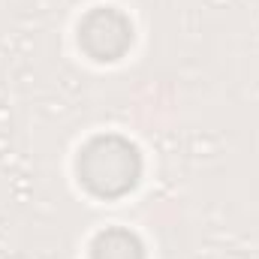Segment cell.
<instances>
[{"label":"cell","instance_id":"cell-3","mask_svg":"<svg viewBox=\"0 0 259 259\" xmlns=\"http://www.w3.org/2000/svg\"><path fill=\"white\" fill-rule=\"evenodd\" d=\"M139 244L127 232H109L97 241V259H139Z\"/></svg>","mask_w":259,"mask_h":259},{"label":"cell","instance_id":"cell-1","mask_svg":"<svg viewBox=\"0 0 259 259\" xmlns=\"http://www.w3.org/2000/svg\"><path fill=\"white\" fill-rule=\"evenodd\" d=\"M78 169H81V178L91 190L103 196H115L133 187L136 172H139V160H136V151L127 142L97 139L94 145L84 148Z\"/></svg>","mask_w":259,"mask_h":259},{"label":"cell","instance_id":"cell-2","mask_svg":"<svg viewBox=\"0 0 259 259\" xmlns=\"http://www.w3.org/2000/svg\"><path fill=\"white\" fill-rule=\"evenodd\" d=\"M81 39H84V46H88L97 58H100L103 39H106V61H109V58L121 55L124 46L130 42V24L118 15V12H112V9H100V12H94V15L84 21V27H81Z\"/></svg>","mask_w":259,"mask_h":259}]
</instances>
